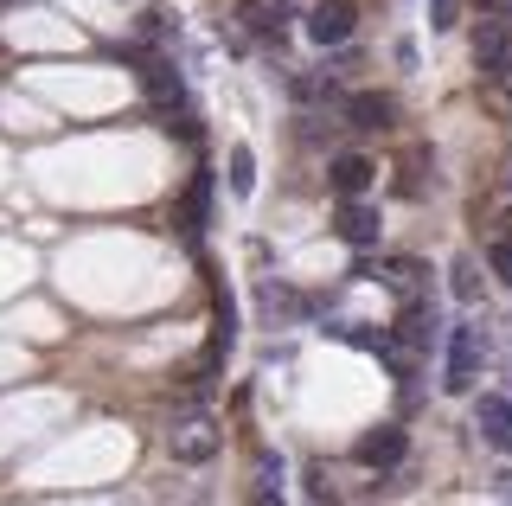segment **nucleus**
Instances as JSON below:
<instances>
[{
	"label": "nucleus",
	"mask_w": 512,
	"mask_h": 506,
	"mask_svg": "<svg viewBox=\"0 0 512 506\" xmlns=\"http://www.w3.org/2000/svg\"><path fill=\"white\" fill-rule=\"evenodd\" d=\"M480 366H487V334H480V321H461L455 340H448V372H442V385L461 398V391H474Z\"/></svg>",
	"instance_id": "obj_1"
},
{
	"label": "nucleus",
	"mask_w": 512,
	"mask_h": 506,
	"mask_svg": "<svg viewBox=\"0 0 512 506\" xmlns=\"http://www.w3.org/2000/svg\"><path fill=\"white\" fill-rule=\"evenodd\" d=\"M404 430H397V423H378V430H365L359 442H352V455H359L365 468H391V462H404Z\"/></svg>",
	"instance_id": "obj_6"
},
{
	"label": "nucleus",
	"mask_w": 512,
	"mask_h": 506,
	"mask_svg": "<svg viewBox=\"0 0 512 506\" xmlns=\"http://www.w3.org/2000/svg\"><path fill=\"white\" fill-rule=\"evenodd\" d=\"M327 173H333V193H340V199H359L365 186L378 180V167L365 161V154H340V161H333Z\"/></svg>",
	"instance_id": "obj_11"
},
{
	"label": "nucleus",
	"mask_w": 512,
	"mask_h": 506,
	"mask_svg": "<svg viewBox=\"0 0 512 506\" xmlns=\"http://www.w3.org/2000/svg\"><path fill=\"white\" fill-rule=\"evenodd\" d=\"M205 199H212V173H192V193H186V218H180V231H186V237H199V225H205Z\"/></svg>",
	"instance_id": "obj_13"
},
{
	"label": "nucleus",
	"mask_w": 512,
	"mask_h": 506,
	"mask_svg": "<svg viewBox=\"0 0 512 506\" xmlns=\"http://www.w3.org/2000/svg\"><path fill=\"white\" fill-rule=\"evenodd\" d=\"M340 237H346V244H352V250H365V244H378V205H365V193L340 205Z\"/></svg>",
	"instance_id": "obj_8"
},
{
	"label": "nucleus",
	"mask_w": 512,
	"mask_h": 506,
	"mask_svg": "<svg viewBox=\"0 0 512 506\" xmlns=\"http://www.w3.org/2000/svg\"><path fill=\"white\" fill-rule=\"evenodd\" d=\"M263 308H269V314H301V295H288V289H276V282H269V289H263Z\"/></svg>",
	"instance_id": "obj_16"
},
{
	"label": "nucleus",
	"mask_w": 512,
	"mask_h": 506,
	"mask_svg": "<svg viewBox=\"0 0 512 506\" xmlns=\"http://www.w3.org/2000/svg\"><path fill=\"white\" fill-rule=\"evenodd\" d=\"M429 26H436V33H455V0H429Z\"/></svg>",
	"instance_id": "obj_17"
},
{
	"label": "nucleus",
	"mask_w": 512,
	"mask_h": 506,
	"mask_svg": "<svg viewBox=\"0 0 512 506\" xmlns=\"http://www.w3.org/2000/svg\"><path fill=\"white\" fill-rule=\"evenodd\" d=\"M352 26H359V13H352V0H314V13H308V39L327 52V45H346L352 39Z\"/></svg>",
	"instance_id": "obj_4"
},
{
	"label": "nucleus",
	"mask_w": 512,
	"mask_h": 506,
	"mask_svg": "<svg viewBox=\"0 0 512 506\" xmlns=\"http://www.w3.org/2000/svg\"><path fill=\"white\" fill-rule=\"evenodd\" d=\"M141 90H148V97L160 103V109H180V71L167 65V58H141Z\"/></svg>",
	"instance_id": "obj_9"
},
{
	"label": "nucleus",
	"mask_w": 512,
	"mask_h": 506,
	"mask_svg": "<svg viewBox=\"0 0 512 506\" xmlns=\"http://www.w3.org/2000/svg\"><path fill=\"white\" fill-rule=\"evenodd\" d=\"M487 270L512 289V237H493V244H487Z\"/></svg>",
	"instance_id": "obj_15"
},
{
	"label": "nucleus",
	"mask_w": 512,
	"mask_h": 506,
	"mask_svg": "<svg viewBox=\"0 0 512 506\" xmlns=\"http://www.w3.org/2000/svg\"><path fill=\"white\" fill-rule=\"evenodd\" d=\"M346 116H352V129H359V135H378V129H391L397 103H391V97H372V90H359V97H346Z\"/></svg>",
	"instance_id": "obj_10"
},
{
	"label": "nucleus",
	"mask_w": 512,
	"mask_h": 506,
	"mask_svg": "<svg viewBox=\"0 0 512 506\" xmlns=\"http://www.w3.org/2000/svg\"><path fill=\"white\" fill-rule=\"evenodd\" d=\"M231 193H237V199L256 193V161H250V148H231Z\"/></svg>",
	"instance_id": "obj_14"
},
{
	"label": "nucleus",
	"mask_w": 512,
	"mask_h": 506,
	"mask_svg": "<svg viewBox=\"0 0 512 506\" xmlns=\"http://www.w3.org/2000/svg\"><path fill=\"white\" fill-rule=\"evenodd\" d=\"M500 494H506V506H512V474H500Z\"/></svg>",
	"instance_id": "obj_19"
},
{
	"label": "nucleus",
	"mask_w": 512,
	"mask_h": 506,
	"mask_svg": "<svg viewBox=\"0 0 512 506\" xmlns=\"http://www.w3.org/2000/svg\"><path fill=\"white\" fill-rule=\"evenodd\" d=\"M474 430H480V442H487V449L512 455V398H480V404H474Z\"/></svg>",
	"instance_id": "obj_7"
},
{
	"label": "nucleus",
	"mask_w": 512,
	"mask_h": 506,
	"mask_svg": "<svg viewBox=\"0 0 512 506\" xmlns=\"http://www.w3.org/2000/svg\"><path fill=\"white\" fill-rule=\"evenodd\" d=\"M237 20H244V33L282 45V39H288V20H295V7H288V0H237Z\"/></svg>",
	"instance_id": "obj_5"
},
{
	"label": "nucleus",
	"mask_w": 512,
	"mask_h": 506,
	"mask_svg": "<svg viewBox=\"0 0 512 506\" xmlns=\"http://www.w3.org/2000/svg\"><path fill=\"white\" fill-rule=\"evenodd\" d=\"M474 289H480V282H474V263L461 257V263H455V295H461V302H474Z\"/></svg>",
	"instance_id": "obj_18"
},
{
	"label": "nucleus",
	"mask_w": 512,
	"mask_h": 506,
	"mask_svg": "<svg viewBox=\"0 0 512 506\" xmlns=\"http://www.w3.org/2000/svg\"><path fill=\"white\" fill-rule=\"evenodd\" d=\"M378 282H384L391 295H404V302H416V295H423V263H416V257H391V263L378 270Z\"/></svg>",
	"instance_id": "obj_12"
},
{
	"label": "nucleus",
	"mask_w": 512,
	"mask_h": 506,
	"mask_svg": "<svg viewBox=\"0 0 512 506\" xmlns=\"http://www.w3.org/2000/svg\"><path fill=\"white\" fill-rule=\"evenodd\" d=\"M218 423L212 417H180V423H173V430H167V455H173V462H186V468H199V462H212V455H218Z\"/></svg>",
	"instance_id": "obj_2"
},
{
	"label": "nucleus",
	"mask_w": 512,
	"mask_h": 506,
	"mask_svg": "<svg viewBox=\"0 0 512 506\" xmlns=\"http://www.w3.org/2000/svg\"><path fill=\"white\" fill-rule=\"evenodd\" d=\"M474 65L493 77H512V13H487L474 26Z\"/></svg>",
	"instance_id": "obj_3"
}]
</instances>
